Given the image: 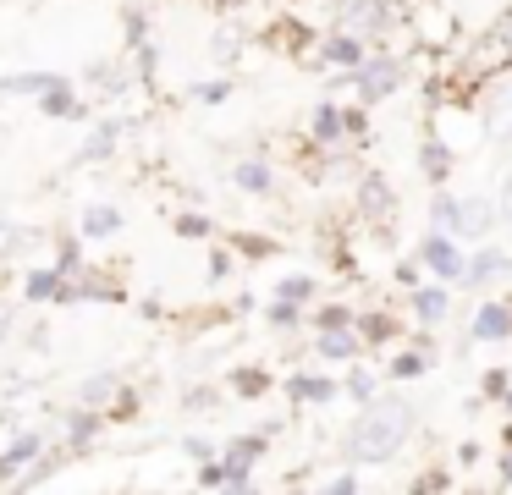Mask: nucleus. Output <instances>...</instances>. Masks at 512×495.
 <instances>
[{
  "label": "nucleus",
  "mask_w": 512,
  "mask_h": 495,
  "mask_svg": "<svg viewBox=\"0 0 512 495\" xmlns=\"http://www.w3.org/2000/svg\"><path fill=\"white\" fill-rule=\"evenodd\" d=\"M413 418L419 413H413L408 402H397V396L380 391L375 402L358 407L353 429H347V440H342V457L353 462V468H380V462H391L402 446H408Z\"/></svg>",
  "instance_id": "nucleus-1"
},
{
  "label": "nucleus",
  "mask_w": 512,
  "mask_h": 495,
  "mask_svg": "<svg viewBox=\"0 0 512 495\" xmlns=\"http://www.w3.org/2000/svg\"><path fill=\"white\" fill-rule=\"evenodd\" d=\"M336 22H342L347 33H358L369 50H391L397 33H408V6H402V0H347Z\"/></svg>",
  "instance_id": "nucleus-2"
},
{
  "label": "nucleus",
  "mask_w": 512,
  "mask_h": 495,
  "mask_svg": "<svg viewBox=\"0 0 512 495\" xmlns=\"http://www.w3.org/2000/svg\"><path fill=\"white\" fill-rule=\"evenodd\" d=\"M408 83V61H402L397 50H369L364 61L347 72V88H353V99L358 105H380V99H391L397 88Z\"/></svg>",
  "instance_id": "nucleus-3"
},
{
  "label": "nucleus",
  "mask_w": 512,
  "mask_h": 495,
  "mask_svg": "<svg viewBox=\"0 0 512 495\" xmlns=\"http://www.w3.org/2000/svg\"><path fill=\"white\" fill-rule=\"evenodd\" d=\"M397 215H402L397 187H391L380 171H364V176H358V182H353V220H364V226L386 231Z\"/></svg>",
  "instance_id": "nucleus-4"
},
{
  "label": "nucleus",
  "mask_w": 512,
  "mask_h": 495,
  "mask_svg": "<svg viewBox=\"0 0 512 495\" xmlns=\"http://www.w3.org/2000/svg\"><path fill=\"white\" fill-rule=\"evenodd\" d=\"M364 55H369V44L358 39V33L325 28V33H314V44H309V72H353Z\"/></svg>",
  "instance_id": "nucleus-5"
},
{
  "label": "nucleus",
  "mask_w": 512,
  "mask_h": 495,
  "mask_svg": "<svg viewBox=\"0 0 512 495\" xmlns=\"http://www.w3.org/2000/svg\"><path fill=\"white\" fill-rule=\"evenodd\" d=\"M413 253H419V264H424V275H435V281H463V237H452V231H424L419 242H413Z\"/></svg>",
  "instance_id": "nucleus-6"
},
{
  "label": "nucleus",
  "mask_w": 512,
  "mask_h": 495,
  "mask_svg": "<svg viewBox=\"0 0 512 495\" xmlns=\"http://www.w3.org/2000/svg\"><path fill=\"white\" fill-rule=\"evenodd\" d=\"M430 352H435V336H430V330H419L408 347H391V358H386V369H380V374L397 380V385L424 380V374H430Z\"/></svg>",
  "instance_id": "nucleus-7"
},
{
  "label": "nucleus",
  "mask_w": 512,
  "mask_h": 495,
  "mask_svg": "<svg viewBox=\"0 0 512 495\" xmlns=\"http://www.w3.org/2000/svg\"><path fill=\"white\" fill-rule=\"evenodd\" d=\"M501 275H512V253L501 248V242H479V248L463 259V286H474V292L496 286Z\"/></svg>",
  "instance_id": "nucleus-8"
},
{
  "label": "nucleus",
  "mask_w": 512,
  "mask_h": 495,
  "mask_svg": "<svg viewBox=\"0 0 512 495\" xmlns=\"http://www.w3.org/2000/svg\"><path fill=\"white\" fill-rule=\"evenodd\" d=\"M199 484L204 490H254V462L232 457V451H215L210 462H199Z\"/></svg>",
  "instance_id": "nucleus-9"
},
{
  "label": "nucleus",
  "mask_w": 512,
  "mask_h": 495,
  "mask_svg": "<svg viewBox=\"0 0 512 495\" xmlns=\"http://www.w3.org/2000/svg\"><path fill=\"white\" fill-rule=\"evenodd\" d=\"M408 308H413V325L419 330H441L452 319V292H446V281H419L408 292Z\"/></svg>",
  "instance_id": "nucleus-10"
},
{
  "label": "nucleus",
  "mask_w": 512,
  "mask_h": 495,
  "mask_svg": "<svg viewBox=\"0 0 512 495\" xmlns=\"http://www.w3.org/2000/svg\"><path fill=\"white\" fill-rule=\"evenodd\" d=\"M39 110H45V116H56V121H94V116H100V110L78 94V83H72V77H56V83L39 94Z\"/></svg>",
  "instance_id": "nucleus-11"
},
{
  "label": "nucleus",
  "mask_w": 512,
  "mask_h": 495,
  "mask_svg": "<svg viewBox=\"0 0 512 495\" xmlns=\"http://www.w3.org/2000/svg\"><path fill=\"white\" fill-rule=\"evenodd\" d=\"M122 132H127V116H94L89 121V138H83L78 160L83 165H105L116 149H122Z\"/></svg>",
  "instance_id": "nucleus-12"
},
{
  "label": "nucleus",
  "mask_w": 512,
  "mask_h": 495,
  "mask_svg": "<svg viewBox=\"0 0 512 495\" xmlns=\"http://www.w3.org/2000/svg\"><path fill=\"white\" fill-rule=\"evenodd\" d=\"M336 143H353L347 138V105L320 99V105L309 110V149H336Z\"/></svg>",
  "instance_id": "nucleus-13"
},
{
  "label": "nucleus",
  "mask_w": 512,
  "mask_h": 495,
  "mask_svg": "<svg viewBox=\"0 0 512 495\" xmlns=\"http://www.w3.org/2000/svg\"><path fill=\"white\" fill-rule=\"evenodd\" d=\"M468 336L474 341H512V303L507 297H485L468 319Z\"/></svg>",
  "instance_id": "nucleus-14"
},
{
  "label": "nucleus",
  "mask_w": 512,
  "mask_h": 495,
  "mask_svg": "<svg viewBox=\"0 0 512 495\" xmlns=\"http://www.w3.org/2000/svg\"><path fill=\"white\" fill-rule=\"evenodd\" d=\"M353 330H358V341H364V352L369 347H397V314L391 308H353Z\"/></svg>",
  "instance_id": "nucleus-15"
},
{
  "label": "nucleus",
  "mask_w": 512,
  "mask_h": 495,
  "mask_svg": "<svg viewBox=\"0 0 512 495\" xmlns=\"http://www.w3.org/2000/svg\"><path fill=\"white\" fill-rule=\"evenodd\" d=\"M314 358H320V363H353V358H364V341H358L353 325L314 330Z\"/></svg>",
  "instance_id": "nucleus-16"
},
{
  "label": "nucleus",
  "mask_w": 512,
  "mask_h": 495,
  "mask_svg": "<svg viewBox=\"0 0 512 495\" xmlns=\"http://www.w3.org/2000/svg\"><path fill=\"white\" fill-rule=\"evenodd\" d=\"M232 187L248 198H270V187H276V171H270L265 154H243V160L232 165Z\"/></svg>",
  "instance_id": "nucleus-17"
},
{
  "label": "nucleus",
  "mask_w": 512,
  "mask_h": 495,
  "mask_svg": "<svg viewBox=\"0 0 512 495\" xmlns=\"http://www.w3.org/2000/svg\"><path fill=\"white\" fill-rule=\"evenodd\" d=\"M122 226H127V215L116 204H83V215H78L83 242H111V237H122Z\"/></svg>",
  "instance_id": "nucleus-18"
},
{
  "label": "nucleus",
  "mask_w": 512,
  "mask_h": 495,
  "mask_svg": "<svg viewBox=\"0 0 512 495\" xmlns=\"http://www.w3.org/2000/svg\"><path fill=\"white\" fill-rule=\"evenodd\" d=\"M61 429H67V451L72 457H83V451L94 446V435L105 429V413H94V407H72V413H61Z\"/></svg>",
  "instance_id": "nucleus-19"
},
{
  "label": "nucleus",
  "mask_w": 512,
  "mask_h": 495,
  "mask_svg": "<svg viewBox=\"0 0 512 495\" xmlns=\"http://www.w3.org/2000/svg\"><path fill=\"white\" fill-rule=\"evenodd\" d=\"M287 396L298 407H325V402H336V396H342V380H331V374H292Z\"/></svg>",
  "instance_id": "nucleus-20"
},
{
  "label": "nucleus",
  "mask_w": 512,
  "mask_h": 495,
  "mask_svg": "<svg viewBox=\"0 0 512 495\" xmlns=\"http://www.w3.org/2000/svg\"><path fill=\"white\" fill-rule=\"evenodd\" d=\"M39 451H45V435H34V429H17V435H12V446L0 451V484H12L17 473H23L28 462L39 457Z\"/></svg>",
  "instance_id": "nucleus-21"
},
{
  "label": "nucleus",
  "mask_w": 512,
  "mask_h": 495,
  "mask_svg": "<svg viewBox=\"0 0 512 495\" xmlns=\"http://www.w3.org/2000/svg\"><path fill=\"white\" fill-rule=\"evenodd\" d=\"M496 226H501V209L490 204V198H463V220H457V237L485 242Z\"/></svg>",
  "instance_id": "nucleus-22"
},
{
  "label": "nucleus",
  "mask_w": 512,
  "mask_h": 495,
  "mask_svg": "<svg viewBox=\"0 0 512 495\" xmlns=\"http://www.w3.org/2000/svg\"><path fill=\"white\" fill-rule=\"evenodd\" d=\"M78 402H83V407H94V413H111V407H122V402H127L122 374H94V380H83Z\"/></svg>",
  "instance_id": "nucleus-23"
},
{
  "label": "nucleus",
  "mask_w": 512,
  "mask_h": 495,
  "mask_svg": "<svg viewBox=\"0 0 512 495\" xmlns=\"http://www.w3.org/2000/svg\"><path fill=\"white\" fill-rule=\"evenodd\" d=\"M61 72H45V66H28V72H6L0 77V99H39Z\"/></svg>",
  "instance_id": "nucleus-24"
},
{
  "label": "nucleus",
  "mask_w": 512,
  "mask_h": 495,
  "mask_svg": "<svg viewBox=\"0 0 512 495\" xmlns=\"http://www.w3.org/2000/svg\"><path fill=\"white\" fill-rule=\"evenodd\" d=\"M419 171H424V182H430V187H446V176H452V143L430 132V138L419 143Z\"/></svg>",
  "instance_id": "nucleus-25"
},
{
  "label": "nucleus",
  "mask_w": 512,
  "mask_h": 495,
  "mask_svg": "<svg viewBox=\"0 0 512 495\" xmlns=\"http://www.w3.org/2000/svg\"><path fill=\"white\" fill-rule=\"evenodd\" d=\"M61 286H67V275H61L56 264H34V270L23 275V297H28V303H61Z\"/></svg>",
  "instance_id": "nucleus-26"
},
{
  "label": "nucleus",
  "mask_w": 512,
  "mask_h": 495,
  "mask_svg": "<svg viewBox=\"0 0 512 495\" xmlns=\"http://www.w3.org/2000/svg\"><path fill=\"white\" fill-rule=\"evenodd\" d=\"M380 380H386V374H375V369H364V363H347V380H342V396H347V402H353V407H364V402H375V396H380Z\"/></svg>",
  "instance_id": "nucleus-27"
},
{
  "label": "nucleus",
  "mask_w": 512,
  "mask_h": 495,
  "mask_svg": "<svg viewBox=\"0 0 512 495\" xmlns=\"http://www.w3.org/2000/svg\"><path fill=\"white\" fill-rule=\"evenodd\" d=\"M89 83L100 88L105 99H122L127 88H133V66H122V61H94V66H89Z\"/></svg>",
  "instance_id": "nucleus-28"
},
{
  "label": "nucleus",
  "mask_w": 512,
  "mask_h": 495,
  "mask_svg": "<svg viewBox=\"0 0 512 495\" xmlns=\"http://www.w3.org/2000/svg\"><path fill=\"white\" fill-rule=\"evenodd\" d=\"M457 220H463V198L446 193V187H435V198H430V226H435V231H452V237H457Z\"/></svg>",
  "instance_id": "nucleus-29"
},
{
  "label": "nucleus",
  "mask_w": 512,
  "mask_h": 495,
  "mask_svg": "<svg viewBox=\"0 0 512 495\" xmlns=\"http://www.w3.org/2000/svg\"><path fill=\"white\" fill-rule=\"evenodd\" d=\"M171 231H177L182 242H204V237H215V220L199 215V209H177V215H171Z\"/></svg>",
  "instance_id": "nucleus-30"
},
{
  "label": "nucleus",
  "mask_w": 512,
  "mask_h": 495,
  "mask_svg": "<svg viewBox=\"0 0 512 495\" xmlns=\"http://www.w3.org/2000/svg\"><path fill=\"white\" fill-rule=\"evenodd\" d=\"M303 319H309V308H303V303H287V297H270V303H265V325L270 330H298Z\"/></svg>",
  "instance_id": "nucleus-31"
},
{
  "label": "nucleus",
  "mask_w": 512,
  "mask_h": 495,
  "mask_svg": "<svg viewBox=\"0 0 512 495\" xmlns=\"http://www.w3.org/2000/svg\"><path fill=\"white\" fill-rule=\"evenodd\" d=\"M353 325V303H309V330H336Z\"/></svg>",
  "instance_id": "nucleus-32"
},
{
  "label": "nucleus",
  "mask_w": 512,
  "mask_h": 495,
  "mask_svg": "<svg viewBox=\"0 0 512 495\" xmlns=\"http://www.w3.org/2000/svg\"><path fill=\"white\" fill-rule=\"evenodd\" d=\"M276 297H287V303H303V308H309L314 297H320V286H314V275H281V281H276Z\"/></svg>",
  "instance_id": "nucleus-33"
},
{
  "label": "nucleus",
  "mask_w": 512,
  "mask_h": 495,
  "mask_svg": "<svg viewBox=\"0 0 512 495\" xmlns=\"http://www.w3.org/2000/svg\"><path fill=\"white\" fill-rule=\"evenodd\" d=\"M122 33H127V50L149 44V11H144V6H127V11H122Z\"/></svg>",
  "instance_id": "nucleus-34"
},
{
  "label": "nucleus",
  "mask_w": 512,
  "mask_h": 495,
  "mask_svg": "<svg viewBox=\"0 0 512 495\" xmlns=\"http://www.w3.org/2000/svg\"><path fill=\"white\" fill-rule=\"evenodd\" d=\"M210 55H215L221 66H237V55H243V39H237L232 28H215V33H210Z\"/></svg>",
  "instance_id": "nucleus-35"
},
{
  "label": "nucleus",
  "mask_w": 512,
  "mask_h": 495,
  "mask_svg": "<svg viewBox=\"0 0 512 495\" xmlns=\"http://www.w3.org/2000/svg\"><path fill=\"white\" fill-rule=\"evenodd\" d=\"M232 391L237 396H265L270 391V374L254 369V363H248V369H232Z\"/></svg>",
  "instance_id": "nucleus-36"
},
{
  "label": "nucleus",
  "mask_w": 512,
  "mask_h": 495,
  "mask_svg": "<svg viewBox=\"0 0 512 495\" xmlns=\"http://www.w3.org/2000/svg\"><path fill=\"white\" fill-rule=\"evenodd\" d=\"M221 451H232V457H243V462H259L270 451V435H232Z\"/></svg>",
  "instance_id": "nucleus-37"
},
{
  "label": "nucleus",
  "mask_w": 512,
  "mask_h": 495,
  "mask_svg": "<svg viewBox=\"0 0 512 495\" xmlns=\"http://www.w3.org/2000/svg\"><path fill=\"white\" fill-rule=\"evenodd\" d=\"M56 270H61V275H78V270H83V242H78V237H61V242H56Z\"/></svg>",
  "instance_id": "nucleus-38"
},
{
  "label": "nucleus",
  "mask_w": 512,
  "mask_h": 495,
  "mask_svg": "<svg viewBox=\"0 0 512 495\" xmlns=\"http://www.w3.org/2000/svg\"><path fill=\"white\" fill-rule=\"evenodd\" d=\"M193 99H199V105H226V99H232V77H210V83H199Z\"/></svg>",
  "instance_id": "nucleus-39"
},
{
  "label": "nucleus",
  "mask_w": 512,
  "mask_h": 495,
  "mask_svg": "<svg viewBox=\"0 0 512 495\" xmlns=\"http://www.w3.org/2000/svg\"><path fill=\"white\" fill-rule=\"evenodd\" d=\"M391 281H397L402 292H413V286L424 281V264H419V253H413V259H397V264H391Z\"/></svg>",
  "instance_id": "nucleus-40"
},
{
  "label": "nucleus",
  "mask_w": 512,
  "mask_h": 495,
  "mask_svg": "<svg viewBox=\"0 0 512 495\" xmlns=\"http://www.w3.org/2000/svg\"><path fill=\"white\" fill-rule=\"evenodd\" d=\"M215 451H221L215 440H204V435H182V457H188V462H210Z\"/></svg>",
  "instance_id": "nucleus-41"
},
{
  "label": "nucleus",
  "mask_w": 512,
  "mask_h": 495,
  "mask_svg": "<svg viewBox=\"0 0 512 495\" xmlns=\"http://www.w3.org/2000/svg\"><path fill=\"white\" fill-rule=\"evenodd\" d=\"M358 484H364V479H358V468H342V473H331V479H325V490H331V495H353Z\"/></svg>",
  "instance_id": "nucleus-42"
},
{
  "label": "nucleus",
  "mask_w": 512,
  "mask_h": 495,
  "mask_svg": "<svg viewBox=\"0 0 512 495\" xmlns=\"http://www.w3.org/2000/svg\"><path fill=\"white\" fill-rule=\"evenodd\" d=\"M215 396H221V391L199 385V391H182V407H188V413H204V407H215Z\"/></svg>",
  "instance_id": "nucleus-43"
},
{
  "label": "nucleus",
  "mask_w": 512,
  "mask_h": 495,
  "mask_svg": "<svg viewBox=\"0 0 512 495\" xmlns=\"http://www.w3.org/2000/svg\"><path fill=\"white\" fill-rule=\"evenodd\" d=\"M237 270V259L226 248H210V281H226V275Z\"/></svg>",
  "instance_id": "nucleus-44"
},
{
  "label": "nucleus",
  "mask_w": 512,
  "mask_h": 495,
  "mask_svg": "<svg viewBox=\"0 0 512 495\" xmlns=\"http://www.w3.org/2000/svg\"><path fill=\"white\" fill-rule=\"evenodd\" d=\"M485 396H507V369H485Z\"/></svg>",
  "instance_id": "nucleus-45"
},
{
  "label": "nucleus",
  "mask_w": 512,
  "mask_h": 495,
  "mask_svg": "<svg viewBox=\"0 0 512 495\" xmlns=\"http://www.w3.org/2000/svg\"><path fill=\"white\" fill-rule=\"evenodd\" d=\"M413 484H419V490H452V479H446V473H419Z\"/></svg>",
  "instance_id": "nucleus-46"
},
{
  "label": "nucleus",
  "mask_w": 512,
  "mask_h": 495,
  "mask_svg": "<svg viewBox=\"0 0 512 495\" xmlns=\"http://www.w3.org/2000/svg\"><path fill=\"white\" fill-rule=\"evenodd\" d=\"M12 330H17V314L6 303H0V347H6V341H12Z\"/></svg>",
  "instance_id": "nucleus-47"
},
{
  "label": "nucleus",
  "mask_w": 512,
  "mask_h": 495,
  "mask_svg": "<svg viewBox=\"0 0 512 495\" xmlns=\"http://www.w3.org/2000/svg\"><path fill=\"white\" fill-rule=\"evenodd\" d=\"M496 479H501V484H507V490H512V446H507V451H501V457H496Z\"/></svg>",
  "instance_id": "nucleus-48"
},
{
  "label": "nucleus",
  "mask_w": 512,
  "mask_h": 495,
  "mask_svg": "<svg viewBox=\"0 0 512 495\" xmlns=\"http://www.w3.org/2000/svg\"><path fill=\"white\" fill-rule=\"evenodd\" d=\"M424 6H435V0H424Z\"/></svg>",
  "instance_id": "nucleus-49"
}]
</instances>
